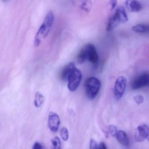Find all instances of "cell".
<instances>
[{"label":"cell","instance_id":"1","mask_svg":"<svg viewBox=\"0 0 149 149\" xmlns=\"http://www.w3.org/2000/svg\"><path fill=\"white\" fill-rule=\"evenodd\" d=\"M54 15L53 12H49L44 19L43 23L39 29L36 35L34 45L36 47L40 46L43 39H45L49 33V31L54 24Z\"/></svg>","mask_w":149,"mask_h":149},{"label":"cell","instance_id":"2","mask_svg":"<svg viewBox=\"0 0 149 149\" xmlns=\"http://www.w3.org/2000/svg\"><path fill=\"white\" fill-rule=\"evenodd\" d=\"M101 82L97 78L91 77L85 81L84 88L87 96L91 99L96 97L101 87Z\"/></svg>","mask_w":149,"mask_h":149},{"label":"cell","instance_id":"3","mask_svg":"<svg viewBox=\"0 0 149 149\" xmlns=\"http://www.w3.org/2000/svg\"><path fill=\"white\" fill-rule=\"evenodd\" d=\"M81 72L75 68L68 78V88L70 91H74L77 89L81 81Z\"/></svg>","mask_w":149,"mask_h":149},{"label":"cell","instance_id":"4","mask_svg":"<svg viewBox=\"0 0 149 149\" xmlns=\"http://www.w3.org/2000/svg\"><path fill=\"white\" fill-rule=\"evenodd\" d=\"M127 80L125 77H119L117 79L114 87V94L116 99L118 100L123 96L125 91Z\"/></svg>","mask_w":149,"mask_h":149},{"label":"cell","instance_id":"5","mask_svg":"<svg viewBox=\"0 0 149 149\" xmlns=\"http://www.w3.org/2000/svg\"><path fill=\"white\" fill-rule=\"evenodd\" d=\"M149 84V75L148 73L141 74L136 77L132 81L131 88L133 90H137L146 86Z\"/></svg>","mask_w":149,"mask_h":149},{"label":"cell","instance_id":"6","mask_svg":"<svg viewBox=\"0 0 149 149\" xmlns=\"http://www.w3.org/2000/svg\"><path fill=\"white\" fill-rule=\"evenodd\" d=\"M149 127L146 124H141L136 129L135 132V139L137 142H142L148 138Z\"/></svg>","mask_w":149,"mask_h":149},{"label":"cell","instance_id":"7","mask_svg":"<svg viewBox=\"0 0 149 149\" xmlns=\"http://www.w3.org/2000/svg\"><path fill=\"white\" fill-rule=\"evenodd\" d=\"M60 124V119L56 113L51 112L48 118V126L53 132H56L58 130Z\"/></svg>","mask_w":149,"mask_h":149},{"label":"cell","instance_id":"8","mask_svg":"<svg viewBox=\"0 0 149 149\" xmlns=\"http://www.w3.org/2000/svg\"><path fill=\"white\" fill-rule=\"evenodd\" d=\"M87 60L96 66L98 63V55L96 48L91 44H88V56Z\"/></svg>","mask_w":149,"mask_h":149},{"label":"cell","instance_id":"9","mask_svg":"<svg viewBox=\"0 0 149 149\" xmlns=\"http://www.w3.org/2000/svg\"><path fill=\"white\" fill-rule=\"evenodd\" d=\"M125 6L127 10L132 13H137L142 8V5L137 0H126Z\"/></svg>","mask_w":149,"mask_h":149},{"label":"cell","instance_id":"10","mask_svg":"<svg viewBox=\"0 0 149 149\" xmlns=\"http://www.w3.org/2000/svg\"><path fill=\"white\" fill-rule=\"evenodd\" d=\"M75 68L74 63L70 62L68 63L63 68L61 73V79L63 81H68V78L72 71Z\"/></svg>","mask_w":149,"mask_h":149},{"label":"cell","instance_id":"11","mask_svg":"<svg viewBox=\"0 0 149 149\" xmlns=\"http://www.w3.org/2000/svg\"><path fill=\"white\" fill-rule=\"evenodd\" d=\"M120 22H121L118 15L117 12H116L115 14L112 17H111L108 21L106 26V30L108 32L112 31L116 27L119 25Z\"/></svg>","mask_w":149,"mask_h":149},{"label":"cell","instance_id":"12","mask_svg":"<svg viewBox=\"0 0 149 149\" xmlns=\"http://www.w3.org/2000/svg\"><path fill=\"white\" fill-rule=\"evenodd\" d=\"M118 141L122 145L128 146L130 145V140L127 134L123 131L120 130L118 131L116 135Z\"/></svg>","mask_w":149,"mask_h":149},{"label":"cell","instance_id":"13","mask_svg":"<svg viewBox=\"0 0 149 149\" xmlns=\"http://www.w3.org/2000/svg\"><path fill=\"white\" fill-rule=\"evenodd\" d=\"M88 44L84 46L79 51L77 56V62L79 64H82L87 60L88 54Z\"/></svg>","mask_w":149,"mask_h":149},{"label":"cell","instance_id":"14","mask_svg":"<svg viewBox=\"0 0 149 149\" xmlns=\"http://www.w3.org/2000/svg\"><path fill=\"white\" fill-rule=\"evenodd\" d=\"M132 31L139 33H146L149 31V26L145 24H138L132 28Z\"/></svg>","mask_w":149,"mask_h":149},{"label":"cell","instance_id":"15","mask_svg":"<svg viewBox=\"0 0 149 149\" xmlns=\"http://www.w3.org/2000/svg\"><path fill=\"white\" fill-rule=\"evenodd\" d=\"M116 12L118 15V17L120 19L121 23H125L128 21V17L127 14L124 8L123 7H120L117 9Z\"/></svg>","mask_w":149,"mask_h":149},{"label":"cell","instance_id":"16","mask_svg":"<svg viewBox=\"0 0 149 149\" xmlns=\"http://www.w3.org/2000/svg\"><path fill=\"white\" fill-rule=\"evenodd\" d=\"M44 101V96L40 92H36L34 99L35 106L36 108H39L43 104Z\"/></svg>","mask_w":149,"mask_h":149},{"label":"cell","instance_id":"17","mask_svg":"<svg viewBox=\"0 0 149 149\" xmlns=\"http://www.w3.org/2000/svg\"><path fill=\"white\" fill-rule=\"evenodd\" d=\"M60 134H61V137L64 141H67L68 139V131L66 127H62L61 129Z\"/></svg>","mask_w":149,"mask_h":149},{"label":"cell","instance_id":"18","mask_svg":"<svg viewBox=\"0 0 149 149\" xmlns=\"http://www.w3.org/2000/svg\"><path fill=\"white\" fill-rule=\"evenodd\" d=\"M52 144L54 149H59L61 148V142L58 137H55L52 139Z\"/></svg>","mask_w":149,"mask_h":149},{"label":"cell","instance_id":"19","mask_svg":"<svg viewBox=\"0 0 149 149\" xmlns=\"http://www.w3.org/2000/svg\"><path fill=\"white\" fill-rule=\"evenodd\" d=\"M118 131L115 125H110L108 129V134L106 136H109V135H110L111 136H116L117 133Z\"/></svg>","mask_w":149,"mask_h":149},{"label":"cell","instance_id":"20","mask_svg":"<svg viewBox=\"0 0 149 149\" xmlns=\"http://www.w3.org/2000/svg\"><path fill=\"white\" fill-rule=\"evenodd\" d=\"M91 4L90 1L85 0V1L82 4L81 8L83 10L89 12L90 10V8H91Z\"/></svg>","mask_w":149,"mask_h":149},{"label":"cell","instance_id":"21","mask_svg":"<svg viewBox=\"0 0 149 149\" xmlns=\"http://www.w3.org/2000/svg\"><path fill=\"white\" fill-rule=\"evenodd\" d=\"M134 101L138 104H140L143 103L144 101V98L143 96L141 95H138L134 97Z\"/></svg>","mask_w":149,"mask_h":149},{"label":"cell","instance_id":"22","mask_svg":"<svg viewBox=\"0 0 149 149\" xmlns=\"http://www.w3.org/2000/svg\"><path fill=\"white\" fill-rule=\"evenodd\" d=\"M90 149H98V144L96 141L94 139H91L90 141Z\"/></svg>","mask_w":149,"mask_h":149},{"label":"cell","instance_id":"23","mask_svg":"<svg viewBox=\"0 0 149 149\" xmlns=\"http://www.w3.org/2000/svg\"><path fill=\"white\" fill-rule=\"evenodd\" d=\"M109 4L111 5V10H113L117 4V0H110Z\"/></svg>","mask_w":149,"mask_h":149},{"label":"cell","instance_id":"24","mask_svg":"<svg viewBox=\"0 0 149 149\" xmlns=\"http://www.w3.org/2000/svg\"><path fill=\"white\" fill-rule=\"evenodd\" d=\"M42 148H43V147H42V145L38 142H36V143H35L33 145V149H41Z\"/></svg>","mask_w":149,"mask_h":149},{"label":"cell","instance_id":"25","mask_svg":"<svg viewBox=\"0 0 149 149\" xmlns=\"http://www.w3.org/2000/svg\"><path fill=\"white\" fill-rule=\"evenodd\" d=\"M98 149H106L107 147L104 143L101 142L98 144Z\"/></svg>","mask_w":149,"mask_h":149},{"label":"cell","instance_id":"26","mask_svg":"<svg viewBox=\"0 0 149 149\" xmlns=\"http://www.w3.org/2000/svg\"><path fill=\"white\" fill-rule=\"evenodd\" d=\"M3 1H8V0H3Z\"/></svg>","mask_w":149,"mask_h":149}]
</instances>
